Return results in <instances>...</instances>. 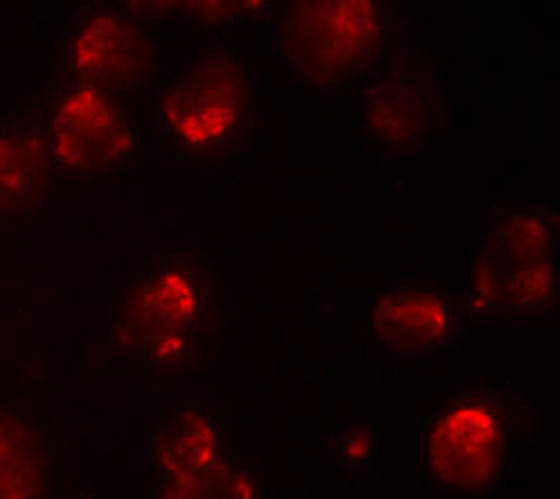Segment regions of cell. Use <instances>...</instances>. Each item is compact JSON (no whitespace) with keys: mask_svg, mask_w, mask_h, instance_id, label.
<instances>
[{"mask_svg":"<svg viewBox=\"0 0 560 499\" xmlns=\"http://www.w3.org/2000/svg\"><path fill=\"white\" fill-rule=\"evenodd\" d=\"M52 167L42 106L0 116V222L34 218L50 206Z\"/></svg>","mask_w":560,"mask_h":499,"instance_id":"cell-8","label":"cell"},{"mask_svg":"<svg viewBox=\"0 0 560 499\" xmlns=\"http://www.w3.org/2000/svg\"><path fill=\"white\" fill-rule=\"evenodd\" d=\"M44 499H75V497H73V492H66V490H57V492H50V495H46Z\"/></svg>","mask_w":560,"mask_h":499,"instance_id":"cell-14","label":"cell"},{"mask_svg":"<svg viewBox=\"0 0 560 499\" xmlns=\"http://www.w3.org/2000/svg\"><path fill=\"white\" fill-rule=\"evenodd\" d=\"M244 112V78L235 61L203 57L165 95V120L184 146L195 150L226 142Z\"/></svg>","mask_w":560,"mask_h":499,"instance_id":"cell-5","label":"cell"},{"mask_svg":"<svg viewBox=\"0 0 560 499\" xmlns=\"http://www.w3.org/2000/svg\"><path fill=\"white\" fill-rule=\"evenodd\" d=\"M380 12L366 0L292 3L285 44L294 66L312 84L332 86L364 70L380 46Z\"/></svg>","mask_w":560,"mask_h":499,"instance_id":"cell-1","label":"cell"},{"mask_svg":"<svg viewBox=\"0 0 560 499\" xmlns=\"http://www.w3.org/2000/svg\"><path fill=\"white\" fill-rule=\"evenodd\" d=\"M502 459V427L483 403H459L430 427L423 461L430 475L450 490H479L495 479Z\"/></svg>","mask_w":560,"mask_h":499,"instance_id":"cell-6","label":"cell"},{"mask_svg":"<svg viewBox=\"0 0 560 499\" xmlns=\"http://www.w3.org/2000/svg\"><path fill=\"white\" fill-rule=\"evenodd\" d=\"M201 307L199 280L179 267H161L125 299L114 324L116 346L127 360L177 362L188 348Z\"/></svg>","mask_w":560,"mask_h":499,"instance_id":"cell-2","label":"cell"},{"mask_svg":"<svg viewBox=\"0 0 560 499\" xmlns=\"http://www.w3.org/2000/svg\"><path fill=\"white\" fill-rule=\"evenodd\" d=\"M161 499H256V486L247 471L222 459L203 473L170 479Z\"/></svg>","mask_w":560,"mask_h":499,"instance_id":"cell-13","label":"cell"},{"mask_svg":"<svg viewBox=\"0 0 560 499\" xmlns=\"http://www.w3.org/2000/svg\"><path fill=\"white\" fill-rule=\"evenodd\" d=\"M68 63L82 84L112 95L127 93L150 78L152 44L129 16L97 12L70 37Z\"/></svg>","mask_w":560,"mask_h":499,"instance_id":"cell-7","label":"cell"},{"mask_svg":"<svg viewBox=\"0 0 560 499\" xmlns=\"http://www.w3.org/2000/svg\"><path fill=\"white\" fill-rule=\"evenodd\" d=\"M447 303L428 288H398L373 310V328L382 344L398 352H416L441 344L450 330Z\"/></svg>","mask_w":560,"mask_h":499,"instance_id":"cell-9","label":"cell"},{"mask_svg":"<svg viewBox=\"0 0 560 499\" xmlns=\"http://www.w3.org/2000/svg\"><path fill=\"white\" fill-rule=\"evenodd\" d=\"M154 459L167 481L218 466L224 443L213 416L197 401L174 409L154 437Z\"/></svg>","mask_w":560,"mask_h":499,"instance_id":"cell-10","label":"cell"},{"mask_svg":"<svg viewBox=\"0 0 560 499\" xmlns=\"http://www.w3.org/2000/svg\"><path fill=\"white\" fill-rule=\"evenodd\" d=\"M366 102V120L377 138L405 146L423 131L425 100L402 76H389L377 82Z\"/></svg>","mask_w":560,"mask_h":499,"instance_id":"cell-12","label":"cell"},{"mask_svg":"<svg viewBox=\"0 0 560 499\" xmlns=\"http://www.w3.org/2000/svg\"><path fill=\"white\" fill-rule=\"evenodd\" d=\"M46 129L52 163L82 176L116 172L129 161L133 148L116 97L82 82L57 95Z\"/></svg>","mask_w":560,"mask_h":499,"instance_id":"cell-3","label":"cell"},{"mask_svg":"<svg viewBox=\"0 0 560 499\" xmlns=\"http://www.w3.org/2000/svg\"><path fill=\"white\" fill-rule=\"evenodd\" d=\"M553 288L551 233L542 218L517 212L490 233L475 276L483 307L524 310L549 301Z\"/></svg>","mask_w":560,"mask_h":499,"instance_id":"cell-4","label":"cell"},{"mask_svg":"<svg viewBox=\"0 0 560 499\" xmlns=\"http://www.w3.org/2000/svg\"><path fill=\"white\" fill-rule=\"evenodd\" d=\"M48 450L16 401H0V499H44Z\"/></svg>","mask_w":560,"mask_h":499,"instance_id":"cell-11","label":"cell"}]
</instances>
